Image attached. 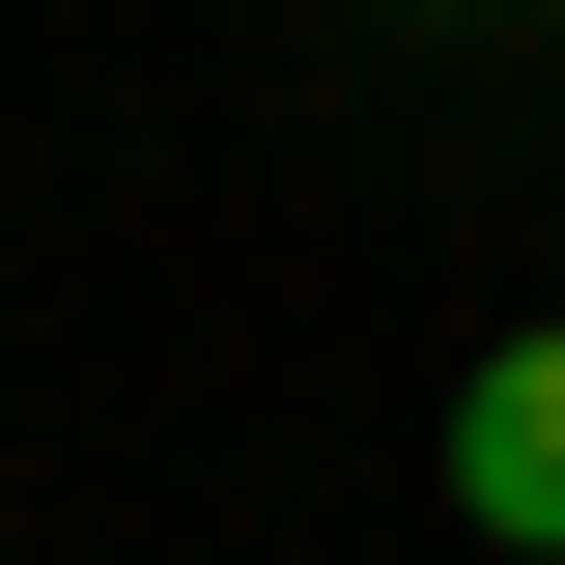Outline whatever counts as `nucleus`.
I'll list each match as a JSON object with an SVG mask.
<instances>
[{
	"mask_svg": "<svg viewBox=\"0 0 565 565\" xmlns=\"http://www.w3.org/2000/svg\"><path fill=\"white\" fill-rule=\"evenodd\" d=\"M537 29H565V0H537Z\"/></svg>",
	"mask_w": 565,
	"mask_h": 565,
	"instance_id": "nucleus-2",
	"label": "nucleus"
},
{
	"mask_svg": "<svg viewBox=\"0 0 565 565\" xmlns=\"http://www.w3.org/2000/svg\"><path fill=\"white\" fill-rule=\"evenodd\" d=\"M452 509L565 565V311H537V340H481V396H452Z\"/></svg>",
	"mask_w": 565,
	"mask_h": 565,
	"instance_id": "nucleus-1",
	"label": "nucleus"
}]
</instances>
